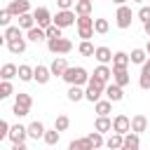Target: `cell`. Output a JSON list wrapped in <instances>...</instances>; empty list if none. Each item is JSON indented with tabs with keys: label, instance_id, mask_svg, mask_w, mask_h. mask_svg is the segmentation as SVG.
Listing matches in <instances>:
<instances>
[{
	"label": "cell",
	"instance_id": "6da1fadb",
	"mask_svg": "<svg viewBox=\"0 0 150 150\" xmlns=\"http://www.w3.org/2000/svg\"><path fill=\"white\" fill-rule=\"evenodd\" d=\"M61 77H63L68 84H77V87H82V84L89 82V73H87L82 66H68Z\"/></svg>",
	"mask_w": 150,
	"mask_h": 150
},
{
	"label": "cell",
	"instance_id": "74e56055",
	"mask_svg": "<svg viewBox=\"0 0 150 150\" xmlns=\"http://www.w3.org/2000/svg\"><path fill=\"white\" fill-rule=\"evenodd\" d=\"M16 38H21V28H19V26H12V23H9V26L5 28V40L9 42V40H16Z\"/></svg>",
	"mask_w": 150,
	"mask_h": 150
},
{
	"label": "cell",
	"instance_id": "2e32d148",
	"mask_svg": "<svg viewBox=\"0 0 150 150\" xmlns=\"http://www.w3.org/2000/svg\"><path fill=\"white\" fill-rule=\"evenodd\" d=\"M75 9V16H89L91 14V7H94V2L91 0H75V5H73Z\"/></svg>",
	"mask_w": 150,
	"mask_h": 150
},
{
	"label": "cell",
	"instance_id": "7bdbcfd3",
	"mask_svg": "<svg viewBox=\"0 0 150 150\" xmlns=\"http://www.w3.org/2000/svg\"><path fill=\"white\" fill-rule=\"evenodd\" d=\"M12 19H14V16L9 14V9H7V7H5V9H0V26H2V28H7Z\"/></svg>",
	"mask_w": 150,
	"mask_h": 150
},
{
	"label": "cell",
	"instance_id": "4dcf8cb0",
	"mask_svg": "<svg viewBox=\"0 0 150 150\" xmlns=\"http://www.w3.org/2000/svg\"><path fill=\"white\" fill-rule=\"evenodd\" d=\"M82 98H84V89L77 87V84H70V87H68V101L77 103V101H82Z\"/></svg>",
	"mask_w": 150,
	"mask_h": 150
},
{
	"label": "cell",
	"instance_id": "836d02e7",
	"mask_svg": "<svg viewBox=\"0 0 150 150\" xmlns=\"http://www.w3.org/2000/svg\"><path fill=\"white\" fill-rule=\"evenodd\" d=\"M68 148H70V150H94V145L87 141V136H84V138H75V141H70Z\"/></svg>",
	"mask_w": 150,
	"mask_h": 150
},
{
	"label": "cell",
	"instance_id": "52a82bcc",
	"mask_svg": "<svg viewBox=\"0 0 150 150\" xmlns=\"http://www.w3.org/2000/svg\"><path fill=\"white\" fill-rule=\"evenodd\" d=\"M110 131H115V134H127V131H131V117H127V115H115L112 117V129Z\"/></svg>",
	"mask_w": 150,
	"mask_h": 150
},
{
	"label": "cell",
	"instance_id": "e0dca14e",
	"mask_svg": "<svg viewBox=\"0 0 150 150\" xmlns=\"http://www.w3.org/2000/svg\"><path fill=\"white\" fill-rule=\"evenodd\" d=\"M66 68H68V61H66L63 56H59V59H54V61H52V66H49V73H52V77H61Z\"/></svg>",
	"mask_w": 150,
	"mask_h": 150
},
{
	"label": "cell",
	"instance_id": "ac0fdd59",
	"mask_svg": "<svg viewBox=\"0 0 150 150\" xmlns=\"http://www.w3.org/2000/svg\"><path fill=\"white\" fill-rule=\"evenodd\" d=\"M110 129H112V120H110L108 115H98V117H96V122H94V131L105 134V131H110Z\"/></svg>",
	"mask_w": 150,
	"mask_h": 150
},
{
	"label": "cell",
	"instance_id": "e575fe53",
	"mask_svg": "<svg viewBox=\"0 0 150 150\" xmlns=\"http://www.w3.org/2000/svg\"><path fill=\"white\" fill-rule=\"evenodd\" d=\"M110 30V23H108V19H94V33H98V35H105Z\"/></svg>",
	"mask_w": 150,
	"mask_h": 150
},
{
	"label": "cell",
	"instance_id": "603a6c76",
	"mask_svg": "<svg viewBox=\"0 0 150 150\" xmlns=\"http://www.w3.org/2000/svg\"><path fill=\"white\" fill-rule=\"evenodd\" d=\"M7 49H9L12 54H23V52H26V38L21 35V38H16V40H9V42H7Z\"/></svg>",
	"mask_w": 150,
	"mask_h": 150
},
{
	"label": "cell",
	"instance_id": "5b68a950",
	"mask_svg": "<svg viewBox=\"0 0 150 150\" xmlns=\"http://www.w3.org/2000/svg\"><path fill=\"white\" fill-rule=\"evenodd\" d=\"M131 21H134V12H131V7L129 5H120L117 7V14H115V23H117V28H129L131 26Z\"/></svg>",
	"mask_w": 150,
	"mask_h": 150
},
{
	"label": "cell",
	"instance_id": "4316f807",
	"mask_svg": "<svg viewBox=\"0 0 150 150\" xmlns=\"http://www.w3.org/2000/svg\"><path fill=\"white\" fill-rule=\"evenodd\" d=\"M16 77H19L21 82H30V80H33V68L26 66V63L16 66Z\"/></svg>",
	"mask_w": 150,
	"mask_h": 150
},
{
	"label": "cell",
	"instance_id": "d590c367",
	"mask_svg": "<svg viewBox=\"0 0 150 150\" xmlns=\"http://www.w3.org/2000/svg\"><path fill=\"white\" fill-rule=\"evenodd\" d=\"M87 141L94 145V150H98V148H103V134H98V131H91V134H87Z\"/></svg>",
	"mask_w": 150,
	"mask_h": 150
},
{
	"label": "cell",
	"instance_id": "7dc6e473",
	"mask_svg": "<svg viewBox=\"0 0 150 150\" xmlns=\"http://www.w3.org/2000/svg\"><path fill=\"white\" fill-rule=\"evenodd\" d=\"M56 5H59V9H73L75 0H56Z\"/></svg>",
	"mask_w": 150,
	"mask_h": 150
},
{
	"label": "cell",
	"instance_id": "d4e9b609",
	"mask_svg": "<svg viewBox=\"0 0 150 150\" xmlns=\"http://www.w3.org/2000/svg\"><path fill=\"white\" fill-rule=\"evenodd\" d=\"M112 68H129V54L127 52H115L112 54Z\"/></svg>",
	"mask_w": 150,
	"mask_h": 150
},
{
	"label": "cell",
	"instance_id": "b9f144b4",
	"mask_svg": "<svg viewBox=\"0 0 150 150\" xmlns=\"http://www.w3.org/2000/svg\"><path fill=\"white\" fill-rule=\"evenodd\" d=\"M61 30H63V28H59V26H54V23H49V26L45 28V35H47V38H61V35H63Z\"/></svg>",
	"mask_w": 150,
	"mask_h": 150
},
{
	"label": "cell",
	"instance_id": "83f0119b",
	"mask_svg": "<svg viewBox=\"0 0 150 150\" xmlns=\"http://www.w3.org/2000/svg\"><path fill=\"white\" fill-rule=\"evenodd\" d=\"M42 141H45L47 145H56V143L61 141V131H56V129H45Z\"/></svg>",
	"mask_w": 150,
	"mask_h": 150
},
{
	"label": "cell",
	"instance_id": "7402d4cb",
	"mask_svg": "<svg viewBox=\"0 0 150 150\" xmlns=\"http://www.w3.org/2000/svg\"><path fill=\"white\" fill-rule=\"evenodd\" d=\"M26 40H30V42H42V40H47V35H45V28H40V26H33V28H28V30H26Z\"/></svg>",
	"mask_w": 150,
	"mask_h": 150
},
{
	"label": "cell",
	"instance_id": "4fadbf2b",
	"mask_svg": "<svg viewBox=\"0 0 150 150\" xmlns=\"http://www.w3.org/2000/svg\"><path fill=\"white\" fill-rule=\"evenodd\" d=\"M110 70H112V82H115L117 87H122V89H124V87L131 82V77H129V70H127V68H110Z\"/></svg>",
	"mask_w": 150,
	"mask_h": 150
},
{
	"label": "cell",
	"instance_id": "3957f363",
	"mask_svg": "<svg viewBox=\"0 0 150 150\" xmlns=\"http://www.w3.org/2000/svg\"><path fill=\"white\" fill-rule=\"evenodd\" d=\"M103 82L101 80H96V77H89V82L84 84V98L87 101H91V103H96L101 96H103Z\"/></svg>",
	"mask_w": 150,
	"mask_h": 150
},
{
	"label": "cell",
	"instance_id": "277c9868",
	"mask_svg": "<svg viewBox=\"0 0 150 150\" xmlns=\"http://www.w3.org/2000/svg\"><path fill=\"white\" fill-rule=\"evenodd\" d=\"M47 49L52 52V54H68L70 49H73V42L68 40V38H47Z\"/></svg>",
	"mask_w": 150,
	"mask_h": 150
},
{
	"label": "cell",
	"instance_id": "ba28073f",
	"mask_svg": "<svg viewBox=\"0 0 150 150\" xmlns=\"http://www.w3.org/2000/svg\"><path fill=\"white\" fill-rule=\"evenodd\" d=\"M7 138H9L12 143H23V141L28 138V131H26L23 124H9V134H7Z\"/></svg>",
	"mask_w": 150,
	"mask_h": 150
},
{
	"label": "cell",
	"instance_id": "30bf717a",
	"mask_svg": "<svg viewBox=\"0 0 150 150\" xmlns=\"http://www.w3.org/2000/svg\"><path fill=\"white\" fill-rule=\"evenodd\" d=\"M33 19H35V26L47 28V26L52 23V12H49L47 7H38V9L33 12Z\"/></svg>",
	"mask_w": 150,
	"mask_h": 150
},
{
	"label": "cell",
	"instance_id": "db71d44e",
	"mask_svg": "<svg viewBox=\"0 0 150 150\" xmlns=\"http://www.w3.org/2000/svg\"><path fill=\"white\" fill-rule=\"evenodd\" d=\"M131 2H143V0H131Z\"/></svg>",
	"mask_w": 150,
	"mask_h": 150
},
{
	"label": "cell",
	"instance_id": "c3c4849f",
	"mask_svg": "<svg viewBox=\"0 0 150 150\" xmlns=\"http://www.w3.org/2000/svg\"><path fill=\"white\" fill-rule=\"evenodd\" d=\"M12 150H28L26 143H12Z\"/></svg>",
	"mask_w": 150,
	"mask_h": 150
},
{
	"label": "cell",
	"instance_id": "8fae6325",
	"mask_svg": "<svg viewBox=\"0 0 150 150\" xmlns=\"http://www.w3.org/2000/svg\"><path fill=\"white\" fill-rule=\"evenodd\" d=\"M103 94H105V98H108L110 103H120V101L124 98L122 87H117L115 82H112V84H105V87H103Z\"/></svg>",
	"mask_w": 150,
	"mask_h": 150
},
{
	"label": "cell",
	"instance_id": "9c48e42d",
	"mask_svg": "<svg viewBox=\"0 0 150 150\" xmlns=\"http://www.w3.org/2000/svg\"><path fill=\"white\" fill-rule=\"evenodd\" d=\"M120 150H141V138H138V134L127 131V134L122 136V145H120Z\"/></svg>",
	"mask_w": 150,
	"mask_h": 150
},
{
	"label": "cell",
	"instance_id": "bcb514c9",
	"mask_svg": "<svg viewBox=\"0 0 150 150\" xmlns=\"http://www.w3.org/2000/svg\"><path fill=\"white\" fill-rule=\"evenodd\" d=\"M77 35H80L82 40H91V35H94V28H77Z\"/></svg>",
	"mask_w": 150,
	"mask_h": 150
},
{
	"label": "cell",
	"instance_id": "ffe728a7",
	"mask_svg": "<svg viewBox=\"0 0 150 150\" xmlns=\"http://www.w3.org/2000/svg\"><path fill=\"white\" fill-rule=\"evenodd\" d=\"M94 59H96L98 63H105V66H108V63L112 61V52H110L108 47H103V45H101V47H96V49H94Z\"/></svg>",
	"mask_w": 150,
	"mask_h": 150
},
{
	"label": "cell",
	"instance_id": "11a10c76",
	"mask_svg": "<svg viewBox=\"0 0 150 150\" xmlns=\"http://www.w3.org/2000/svg\"><path fill=\"white\" fill-rule=\"evenodd\" d=\"M68 150H70V148H68Z\"/></svg>",
	"mask_w": 150,
	"mask_h": 150
},
{
	"label": "cell",
	"instance_id": "cb8c5ba5",
	"mask_svg": "<svg viewBox=\"0 0 150 150\" xmlns=\"http://www.w3.org/2000/svg\"><path fill=\"white\" fill-rule=\"evenodd\" d=\"M145 59H148V54H145V49H141V47L131 49V54H129V63H136V66H143Z\"/></svg>",
	"mask_w": 150,
	"mask_h": 150
},
{
	"label": "cell",
	"instance_id": "ee69618b",
	"mask_svg": "<svg viewBox=\"0 0 150 150\" xmlns=\"http://www.w3.org/2000/svg\"><path fill=\"white\" fill-rule=\"evenodd\" d=\"M136 16H138L143 23H145V21H150V5H143V7L138 9V14H136Z\"/></svg>",
	"mask_w": 150,
	"mask_h": 150
},
{
	"label": "cell",
	"instance_id": "9a60e30c",
	"mask_svg": "<svg viewBox=\"0 0 150 150\" xmlns=\"http://www.w3.org/2000/svg\"><path fill=\"white\" fill-rule=\"evenodd\" d=\"M7 9H9L12 16H19V14H23V12L30 9V2H28V0H12V2L7 5Z\"/></svg>",
	"mask_w": 150,
	"mask_h": 150
},
{
	"label": "cell",
	"instance_id": "5bb4252c",
	"mask_svg": "<svg viewBox=\"0 0 150 150\" xmlns=\"http://www.w3.org/2000/svg\"><path fill=\"white\" fill-rule=\"evenodd\" d=\"M131 131H134V134H138V136H141L143 131H148V117H145V115H141V112H138V115H134V117H131Z\"/></svg>",
	"mask_w": 150,
	"mask_h": 150
},
{
	"label": "cell",
	"instance_id": "f5cc1de1",
	"mask_svg": "<svg viewBox=\"0 0 150 150\" xmlns=\"http://www.w3.org/2000/svg\"><path fill=\"white\" fill-rule=\"evenodd\" d=\"M145 54H150V38H148V45H145Z\"/></svg>",
	"mask_w": 150,
	"mask_h": 150
},
{
	"label": "cell",
	"instance_id": "f546056e",
	"mask_svg": "<svg viewBox=\"0 0 150 150\" xmlns=\"http://www.w3.org/2000/svg\"><path fill=\"white\" fill-rule=\"evenodd\" d=\"M14 77H16V66H14V63H5V66L0 68V80H9V82H12Z\"/></svg>",
	"mask_w": 150,
	"mask_h": 150
},
{
	"label": "cell",
	"instance_id": "d6986e66",
	"mask_svg": "<svg viewBox=\"0 0 150 150\" xmlns=\"http://www.w3.org/2000/svg\"><path fill=\"white\" fill-rule=\"evenodd\" d=\"M26 131H28V138H33V141H40L42 138V134H45V124L42 122H30L28 127H26Z\"/></svg>",
	"mask_w": 150,
	"mask_h": 150
},
{
	"label": "cell",
	"instance_id": "484cf974",
	"mask_svg": "<svg viewBox=\"0 0 150 150\" xmlns=\"http://www.w3.org/2000/svg\"><path fill=\"white\" fill-rule=\"evenodd\" d=\"M16 19H19V28H21V30H28V28L35 26V19H33L30 12H23V14H19Z\"/></svg>",
	"mask_w": 150,
	"mask_h": 150
},
{
	"label": "cell",
	"instance_id": "f35d334b",
	"mask_svg": "<svg viewBox=\"0 0 150 150\" xmlns=\"http://www.w3.org/2000/svg\"><path fill=\"white\" fill-rule=\"evenodd\" d=\"M94 49H96V47H94L89 40H82V42H80V47H77V52H80L82 56H94Z\"/></svg>",
	"mask_w": 150,
	"mask_h": 150
},
{
	"label": "cell",
	"instance_id": "681fc988",
	"mask_svg": "<svg viewBox=\"0 0 150 150\" xmlns=\"http://www.w3.org/2000/svg\"><path fill=\"white\" fill-rule=\"evenodd\" d=\"M143 30H145V35L150 38V21H145V23H143Z\"/></svg>",
	"mask_w": 150,
	"mask_h": 150
},
{
	"label": "cell",
	"instance_id": "f6af8a7d",
	"mask_svg": "<svg viewBox=\"0 0 150 150\" xmlns=\"http://www.w3.org/2000/svg\"><path fill=\"white\" fill-rule=\"evenodd\" d=\"M7 134H9V122L7 120H0V143L7 138Z\"/></svg>",
	"mask_w": 150,
	"mask_h": 150
},
{
	"label": "cell",
	"instance_id": "7a4b0ae2",
	"mask_svg": "<svg viewBox=\"0 0 150 150\" xmlns=\"http://www.w3.org/2000/svg\"><path fill=\"white\" fill-rule=\"evenodd\" d=\"M30 105H33V96L26 94V91H19V94L14 96V108H12V112H14L16 117H26V115L30 112Z\"/></svg>",
	"mask_w": 150,
	"mask_h": 150
},
{
	"label": "cell",
	"instance_id": "f907efd6",
	"mask_svg": "<svg viewBox=\"0 0 150 150\" xmlns=\"http://www.w3.org/2000/svg\"><path fill=\"white\" fill-rule=\"evenodd\" d=\"M112 2H115L117 7H120V5H127V0H112Z\"/></svg>",
	"mask_w": 150,
	"mask_h": 150
},
{
	"label": "cell",
	"instance_id": "44dd1931",
	"mask_svg": "<svg viewBox=\"0 0 150 150\" xmlns=\"http://www.w3.org/2000/svg\"><path fill=\"white\" fill-rule=\"evenodd\" d=\"M94 77H96V80H101L103 84H108V80L112 77V70H110L105 63H98V66L94 68Z\"/></svg>",
	"mask_w": 150,
	"mask_h": 150
},
{
	"label": "cell",
	"instance_id": "8d00e7d4",
	"mask_svg": "<svg viewBox=\"0 0 150 150\" xmlns=\"http://www.w3.org/2000/svg\"><path fill=\"white\" fill-rule=\"evenodd\" d=\"M12 94H14L12 82H9V80H0V101H5V98L12 96Z\"/></svg>",
	"mask_w": 150,
	"mask_h": 150
},
{
	"label": "cell",
	"instance_id": "7c38bea8",
	"mask_svg": "<svg viewBox=\"0 0 150 150\" xmlns=\"http://www.w3.org/2000/svg\"><path fill=\"white\" fill-rule=\"evenodd\" d=\"M49 77H52V73H49V66H42V63H38V66L33 68V80H35L38 84H47V82H49Z\"/></svg>",
	"mask_w": 150,
	"mask_h": 150
},
{
	"label": "cell",
	"instance_id": "ab89813d",
	"mask_svg": "<svg viewBox=\"0 0 150 150\" xmlns=\"http://www.w3.org/2000/svg\"><path fill=\"white\" fill-rule=\"evenodd\" d=\"M70 127V120H68V115H59L56 120H54V129L56 131H66Z\"/></svg>",
	"mask_w": 150,
	"mask_h": 150
},
{
	"label": "cell",
	"instance_id": "816d5d0a",
	"mask_svg": "<svg viewBox=\"0 0 150 150\" xmlns=\"http://www.w3.org/2000/svg\"><path fill=\"white\" fill-rule=\"evenodd\" d=\"M2 45H7V40H5V35H0V47H2Z\"/></svg>",
	"mask_w": 150,
	"mask_h": 150
},
{
	"label": "cell",
	"instance_id": "d6a6232c",
	"mask_svg": "<svg viewBox=\"0 0 150 150\" xmlns=\"http://www.w3.org/2000/svg\"><path fill=\"white\" fill-rule=\"evenodd\" d=\"M138 87H141V89H145V91L150 89V68H148L145 63L141 66V77H138Z\"/></svg>",
	"mask_w": 150,
	"mask_h": 150
},
{
	"label": "cell",
	"instance_id": "8992f818",
	"mask_svg": "<svg viewBox=\"0 0 150 150\" xmlns=\"http://www.w3.org/2000/svg\"><path fill=\"white\" fill-rule=\"evenodd\" d=\"M75 12L73 9H59L54 16H52V23L54 26H59V28H68V26H73L75 23Z\"/></svg>",
	"mask_w": 150,
	"mask_h": 150
},
{
	"label": "cell",
	"instance_id": "9f6ffc18",
	"mask_svg": "<svg viewBox=\"0 0 150 150\" xmlns=\"http://www.w3.org/2000/svg\"><path fill=\"white\" fill-rule=\"evenodd\" d=\"M91 2H94V0H91Z\"/></svg>",
	"mask_w": 150,
	"mask_h": 150
},
{
	"label": "cell",
	"instance_id": "60d3db41",
	"mask_svg": "<svg viewBox=\"0 0 150 150\" xmlns=\"http://www.w3.org/2000/svg\"><path fill=\"white\" fill-rule=\"evenodd\" d=\"M75 23H77V28H94V19H91V14H89V16H77Z\"/></svg>",
	"mask_w": 150,
	"mask_h": 150
},
{
	"label": "cell",
	"instance_id": "f1b7e54d",
	"mask_svg": "<svg viewBox=\"0 0 150 150\" xmlns=\"http://www.w3.org/2000/svg\"><path fill=\"white\" fill-rule=\"evenodd\" d=\"M108 150H120V145H122V134H115V131H110V136L105 138V143H103Z\"/></svg>",
	"mask_w": 150,
	"mask_h": 150
},
{
	"label": "cell",
	"instance_id": "1f68e13d",
	"mask_svg": "<svg viewBox=\"0 0 150 150\" xmlns=\"http://www.w3.org/2000/svg\"><path fill=\"white\" fill-rule=\"evenodd\" d=\"M110 110H112V103H110L108 98H105V101L98 98V101L94 103V112H96V115H110Z\"/></svg>",
	"mask_w": 150,
	"mask_h": 150
}]
</instances>
